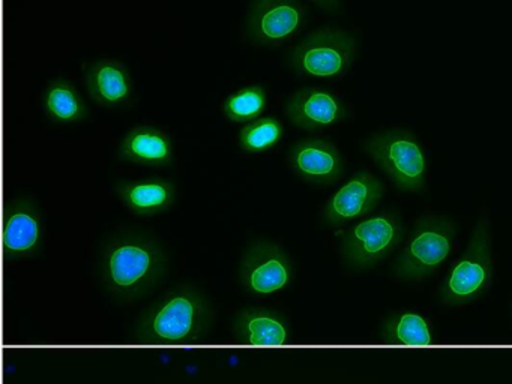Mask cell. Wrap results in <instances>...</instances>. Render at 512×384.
Instances as JSON below:
<instances>
[{"mask_svg":"<svg viewBox=\"0 0 512 384\" xmlns=\"http://www.w3.org/2000/svg\"><path fill=\"white\" fill-rule=\"evenodd\" d=\"M356 56V39L343 30L320 29L311 33L289 54L296 75L308 78L341 77Z\"/></svg>","mask_w":512,"mask_h":384,"instance_id":"3","label":"cell"},{"mask_svg":"<svg viewBox=\"0 0 512 384\" xmlns=\"http://www.w3.org/2000/svg\"><path fill=\"white\" fill-rule=\"evenodd\" d=\"M268 105V92L262 84H250L230 93L223 102V113L232 123H247L259 119Z\"/></svg>","mask_w":512,"mask_h":384,"instance_id":"20","label":"cell"},{"mask_svg":"<svg viewBox=\"0 0 512 384\" xmlns=\"http://www.w3.org/2000/svg\"><path fill=\"white\" fill-rule=\"evenodd\" d=\"M118 158L143 167H170L175 158L172 138L166 131L155 126H134L122 138Z\"/></svg>","mask_w":512,"mask_h":384,"instance_id":"17","label":"cell"},{"mask_svg":"<svg viewBox=\"0 0 512 384\" xmlns=\"http://www.w3.org/2000/svg\"><path fill=\"white\" fill-rule=\"evenodd\" d=\"M454 236V224L448 219H419L395 263V273L407 281L427 278L451 254Z\"/></svg>","mask_w":512,"mask_h":384,"instance_id":"4","label":"cell"},{"mask_svg":"<svg viewBox=\"0 0 512 384\" xmlns=\"http://www.w3.org/2000/svg\"><path fill=\"white\" fill-rule=\"evenodd\" d=\"M166 272V252L148 234L121 231L110 236L101 249V281L116 299L145 296L160 284Z\"/></svg>","mask_w":512,"mask_h":384,"instance_id":"1","label":"cell"},{"mask_svg":"<svg viewBox=\"0 0 512 384\" xmlns=\"http://www.w3.org/2000/svg\"><path fill=\"white\" fill-rule=\"evenodd\" d=\"M293 173L313 185H332L340 179L344 162L335 144L323 138H305L289 150Z\"/></svg>","mask_w":512,"mask_h":384,"instance_id":"13","label":"cell"},{"mask_svg":"<svg viewBox=\"0 0 512 384\" xmlns=\"http://www.w3.org/2000/svg\"><path fill=\"white\" fill-rule=\"evenodd\" d=\"M380 341L391 345L425 347L434 342L431 324L418 312L401 311L389 315L382 326Z\"/></svg>","mask_w":512,"mask_h":384,"instance_id":"19","label":"cell"},{"mask_svg":"<svg viewBox=\"0 0 512 384\" xmlns=\"http://www.w3.org/2000/svg\"><path fill=\"white\" fill-rule=\"evenodd\" d=\"M233 333L236 342L242 345H260V347H277L292 342V332L287 318L272 309H242L233 320Z\"/></svg>","mask_w":512,"mask_h":384,"instance_id":"15","label":"cell"},{"mask_svg":"<svg viewBox=\"0 0 512 384\" xmlns=\"http://www.w3.org/2000/svg\"><path fill=\"white\" fill-rule=\"evenodd\" d=\"M284 114L296 128L319 132L346 120L349 111L335 93L323 87H302L287 99Z\"/></svg>","mask_w":512,"mask_h":384,"instance_id":"11","label":"cell"},{"mask_svg":"<svg viewBox=\"0 0 512 384\" xmlns=\"http://www.w3.org/2000/svg\"><path fill=\"white\" fill-rule=\"evenodd\" d=\"M403 236V225L394 213L371 216L344 233V260L355 269L373 267L394 251Z\"/></svg>","mask_w":512,"mask_h":384,"instance_id":"8","label":"cell"},{"mask_svg":"<svg viewBox=\"0 0 512 384\" xmlns=\"http://www.w3.org/2000/svg\"><path fill=\"white\" fill-rule=\"evenodd\" d=\"M43 242L44 219L38 204L29 197L7 201L2 228L5 260L37 255L43 248Z\"/></svg>","mask_w":512,"mask_h":384,"instance_id":"10","label":"cell"},{"mask_svg":"<svg viewBox=\"0 0 512 384\" xmlns=\"http://www.w3.org/2000/svg\"><path fill=\"white\" fill-rule=\"evenodd\" d=\"M365 150L398 188L419 191L424 186V152L410 132L397 129L376 135L365 144Z\"/></svg>","mask_w":512,"mask_h":384,"instance_id":"6","label":"cell"},{"mask_svg":"<svg viewBox=\"0 0 512 384\" xmlns=\"http://www.w3.org/2000/svg\"><path fill=\"white\" fill-rule=\"evenodd\" d=\"M307 24L299 0H253L245 20V36L257 47L278 48L295 38Z\"/></svg>","mask_w":512,"mask_h":384,"instance_id":"7","label":"cell"},{"mask_svg":"<svg viewBox=\"0 0 512 384\" xmlns=\"http://www.w3.org/2000/svg\"><path fill=\"white\" fill-rule=\"evenodd\" d=\"M284 137V125L274 116H262L244 125L239 131L238 144L251 155L269 152L280 144Z\"/></svg>","mask_w":512,"mask_h":384,"instance_id":"21","label":"cell"},{"mask_svg":"<svg viewBox=\"0 0 512 384\" xmlns=\"http://www.w3.org/2000/svg\"><path fill=\"white\" fill-rule=\"evenodd\" d=\"M319 8H322L326 12H338L340 11L341 2L340 0H313Z\"/></svg>","mask_w":512,"mask_h":384,"instance_id":"22","label":"cell"},{"mask_svg":"<svg viewBox=\"0 0 512 384\" xmlns=\"http://www.w3.org/2000/svg\"><path fill=\"white\" fill-rule=\"evenodd\" d=\"M211 324V305L202 291L191 285H179L139 315L134 339L152 345L200 344L205 341Z\"/></svg>","mask_w":512,"mask_h":384,"instance_id":"2","label":"cell"},{"mask_svg":"<svg viewBox=\"0 0 512 384\" xmlns=\"http://www.w3.org/2000/svg\"><path fill=\"white\" fill-rule=\"evenodd\" d=\"M43 108L49 122L74 125L89 119V108L76 84L67 78H55L43 92Z\"/></svg>","mask_w":512,"mask_h":384,"instance_id":"18","label":"cell"},{"mask_svg":"<svg viewBox=\"0 0 512 384\" xmlns=\"http://www.w3.org/2000/svg\"><path fill=\"white\" fill-rule=\"evenodd\" d=\"M491 281L490 233L487 219H481L460 260L451 267L440 297L448 305H463L478 299Z\"/></svg>","mask_w":512,"mask_h":384,"instance_id":"5","label":"cell"},{"mask_svg":"<svg viewBox=\"0 0 512 384\" xmlns=\"http://www.w3.org/2000/svg\"><path fill=\"white\" fill-rule=\"evenodd\" d=\"M85 86L95 104L109 110L127 108L134 99V81L118 59H98L85 69Z\"/></svg>","mask_w":512,"mask_h":384,"instance_id":"14","label":"cell"},{"mask_svg":"<svg viewBox=\"0 0 512 384\" xmlns=\"http://www.w3.org/2000/svg\"><path fill=\"white\" fill-rule=\"evenodd\" d=\"M382 182L368 171H359L349 182L344 183L323 207V221L332 227L350 219L367 215L383 197Z\"/></svg>","mask_w":512,"mask_h":384,"instance_id":"12","label":"cell"},{"mask_svg":"<svg viewBox=\"0 0 512 384\" xmlns=\"http://www.w3.org/2000/svg\"><path fill=\"white\" fill-rule=\"evenodd\" d=\"M239 279L248 293L257 296L277 293L292 282V258L277 243L256 240L242 255Z\"/></svg>","mask_w":512,"mask_h":384,"instance_id":"9","label":"cell"},{"mask_svg":"<svg viewBox=\"0 0 512 384\" xmlns=\"http://www.w3.org/2000/svg\"><path fill=\"white\" fill-rule=\"evenodd\" d=\"M116 194L128 210L139 218H154L175 203L176 186L172 180L151 176L119 180Z\"/></svg>","mask_w":512,"mask_h":384,"instance_id":"16","label":"cell"}]
</instances>
